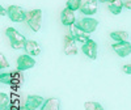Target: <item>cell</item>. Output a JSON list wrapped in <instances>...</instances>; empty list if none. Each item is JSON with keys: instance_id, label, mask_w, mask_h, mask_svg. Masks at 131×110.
Wrapping results in <instances>:
<instances>
[{"instance_id": "603a6c76", "label": "cell", "mask_w": 131, "mask_h": 110, "mask_svg": "<svg viewBox=\"0 0 131 110\" xmlns=\"http://www.w3.org/2000/svg\"><path fill=\"white\" fill-rule=\"evenodd\" d=\"M8 15V9H5L4 7H0V16H5Z\"/></svg>"}, {"instance_id": "9a60e30c", "label": "cell", "mask_w": 131, "mask_h": 110, "mask_svg": "<svg viewBox=\"0 0 131 110\" xmlns=\"http://www.w3.org/2000/svg\"><path fill=\"white\" fill-rule=\"evenodd\" d=\"M123 7H125V2H122V0H115V2L109 4V10H110L113 15H119L122 12Z\"/></svg>"}, {"instance_id": "484cf974", "label": "cell", "mask_w": 131, "mask_h": 110, "mask_svg": "<svg viewBox=\"0 0 131 110\" xmlns=\"http://www.w3.org/2000/svg\"><path fill=\"white\" fill-rule=\"evenodd\" d=\"M21 110H28V109H26L25 106H23V107H21Z\"/></svg>"}, {"instance_id": "d4e9b609", "label": "cell", "mask_w": 131, "mask_h": 110, "mask_svg": "<svg viewBox=\"0 0 131 110\" xmlns=\"http://www.w3.org/2000/svg\"><path fill=\"white\" fill-rule=\"evenodd\" d=\"M97 2H100V3H113V2H115V0H97Z\"/></svg>"}, {"instance_id": "5b68a950", "label": "cell", "mask_w": 131, "mask_h": 110, "mask_svg": "<svg viewBox=\"0 0 131 110\" xmlns=\"http://www.w3.org/2000/svg\"><path fill=\"white\" fill-rule=\"evenodd\" d=\"M36 65V60L34 58L29 54H25V55H21L17 59V70L18 71H26V70H30Z\"/></svg>"}, {"instance_id": "44dd1931", "label": "cell", "mask_w": 131, "mask_h": 110, "mask_svg": "<svg viewBox=\"0 0 131 110\" xmlns=\"http://www.w3.org/2000/svg\"><path fill=\"white\" fill-rule=\"evenodd\" d=\"M7 67H9V64H8L7 59L4 58L3 54H0V68H7Z\"/></svg>"}, {"instance_id": "7a4b0ae2", "label": "cell", "mask_w": 131, "mask_h": 110, "mask_svg": "<svg viewBox=\"0 0 131 110\" xmlns=\"http://www.w3.org/2000/svg\"><path fill=\"white\" fill-rule=\"evenodd\" d=\"M26 23L29 28L33 31H38L41 29V23H42V10L41 9H33L26 12Z\"/></svg>"}, {"instance_id": "52a82bcc", "label": "cell", "mask_w": 131, "mask_h": 110, "mask_svg": "<svg viewBox=\"0 0 131 110\" xmlns=\"http://www.w3.org/2000/svg\"><path fill=\"white\" fill-rule=\"evenodd\" d=\"M78 25L80 26V29H83L86 33V34H89V33H93L96 30L98 23H97V20H94V18L84 17V18H81L79 23H78Z\"/></svg>"}, {"instance_id": "e0dca14e", "label": "cell", "mask_w": 131, "mask_h": 110, "mask_svg": "<svg viewBox=\"0 0 131 110\" xmlns=\"http://www.w3.org/2000/svg\"><path fill=\"white\" fill-rule=\"evenodd\" d=\"M84 107L85 110H105L100 102H94V101H86L84 104Z\"/></svg>"}, {"instance_id": "ba28073f", "label": "cell", "mask_w": 131, "mask_h": 110, "mask_svg": "<svg viewBox=\"0 0 131 110\" xmlns=\"http://www.w3.org/2000/svg\"><path fill=\"white\" fill-rule=\"evenodd\" d=\"M63 51L66 55H76L78 54V46H76V41L71 34H67L64 37V46Z\"/></svg>"}, {"instance_id": "9c48e42d", "label": "cell", "mask_w": 131, "mask_h": 110, "mask_svg": "<svg viewBox=\"0 0 131 110\" xmlns=\"http://www.w3.org/2000/svg\"><path fill=\"white\" fill-rule=\"evenodd\" d=\"M45 100L41 97V96H36V94H30L26 97V101H25V107L28 110H37L39 106L43 105Z\"/></svg>"}, {"instance_id": "277c9868", "label": "cell", "mask_w": 131, "mask_h": 110, "mask_svg": "<svg viewBox=\"0 0 131 110\" xmlns=\"http://www.w3.org/2000/svg\"><path fill=\"white\" fill-rule=\"evenodd\" d=\"M70 34L73 37V39L76 42H79V43H85V42L89 41V36L86 34L83 29H80L78 23H75L73 25L70 26Z\"/></svg>"}, {"instance_id": "7c38bea8", "label": "cell", "mask_w": 131, "mask_h": 110, "mask_svg": "<svg viewBox=\"0 0 131 110\" xmlns=\"http://www.w3.org/2000/svg\"><path fill=\"white\" fill-rule=\"evenodd\" d=\"M60 20H62V24L66 25V26H71L75 24V15H73V10L68 9L66 7V9L62 12V16H60Z\"/></svg>"}, {"instance_id": "5bb4252c", "label": "cell", "mask_w": 131, "mask_h": 110, "mask_svg": "<svg viewBox=\"0 0 131 110\" xmlns=\"http://www.w3.org/2000/svg\"><path fill=\"white\" fill-rule=\"evenodd\" d=\"M41 110H60V101L58 98H49L43 102Z\"/></svg>"}, {"instance_id": "ffe728a7", "label": "cell", "mask_w": 131, "mask_h": 110, "mask_svg": "<svg viewBox=\"0 0 131 110\" xmlns=\"http://www.w3.org/2000/svg\"><path fill=\"white\" fill-rule=\"evenodd\" d=\"M12 73H0V81L2 84H12Z\"/></svg>"}, {"instance_id": "8992f818", "label": "cell", "mask_w": 131, "mask_h": 110, "mask_svg": "<svg viewBox=\"0 0 131 110\" xmlns=\"http://www.w3.org/2000/svg\"><path fill=\"white\" fill-rule=\"evenodd\" d=\"M113 50L115 51V54L121 58H126L131 54V43L125 41V42H117L112 45Z\"/></svg>"}, {"instance_id": "ac0fdd59", "label": "cell", "mask_w": 131, "mask_h": 110, "mask_svg": "<svg viewBox=\"0 0 131 110\" xmlns=\"http://www.w3.org/2000/svg\"><path fill=\"white\" fill-rule=\"evenodd\" d=\"M81 0H68L67 2V8L71 10H78L81 8Z\"/></svg>"}, {"instance_id": "cb8c5ba5", "label": "cell", "mask_w": 131, "mask_h": 110, "mask_svg": "<svg viewBox=\"0 0 131 110\" xmlns=\"http://www.w3.org/2000/svg\"><path fill=\"white\" fill-rule=\"evenodd\" d=\"M125 8L131 9V0H126V2H125Z\"/></svg>"}, {"instance_id": "30bf717a", "label": "cell", "mask_w": 131, "mask_h": 110, "mask_svg": "<svg viewBox=\"0 0 131 110\" xmlns=\"http://www.w3.org/2000/svg\"><path fill=\"white\" fill-rule=\"evenodd\" d=\"M81 51L88 57L89 59L94 60L97 58V43L92 39H89L88 42L83 43V47H81Z\"/></svg>"}, {"instance_id": "6da1fadb", "label": "cell", "mask_w": 131, "mask_h": 110, "mask_svg": "<svg viewBox=\"0 0 131 110\" xmlns=\"http://www.w3.org/2000/svg\"><path fill=\"white\" fill-rule=\"evenodd\" d=\"M5 34L7 37L9 38V42H10V46L12 49H16V50H21V49H25V43H26V38L18 33L15 28H8L5 30Z\"/></svg>"}, {"instance_id": "d6986e66", "label": "cell", "mask_w": 131, "mask_h": 110, "mask_svg": "<svg viewBox=\"0 0 131 110\" xmlns=\"http://www.w3.org/2000/svg\"><path fill=\"white\" fill-rule=\"evenodd\" d=\"M0 106H2V110H4L7 106H9V97L4 92L0 93Z\"/></svg>"}, {"instance_id": "3957f363", "label": "cell", "mask_w": 131, "mask_h": 110, "mask_svg": "<svg viewBox=\"0 0 131 110\" xmlns=\"http://www.w3.org/2000/svg\"><path fill=\"white\" fill-rule=\"evenodd\" d=\"M8 16L13 23H21L26 20V12L18 5H10L8 8Z\"/></svg>"}, {"instance_id": "4fadbf2b", "label": "cell", "mask_w": 131, "mask_h": 110, "mask_svg": "<svg viewBox=\"0 0 131 110\" xmlns=\"http://www.w3.org/2000/svg\"><path fill=\"white\" fill-rule=\"evenodd\" d=\"M25 51L26 54L31 55V57H37L41 54V46L36 41H26L25 43Z\"/></svg>"}, {"instance_id": "2e32d148", "label": "cell", "mask_w": 131, "mask_h": 110, "mask_svg": "<svg viewBox=\"0 0 131 110\" xmlns=\"http://www.w3.org/2000/svg\"><path fill=\"white\" fill-rule=\"evenodd\" d=\"M110 38L115 42H125L128 39V33L127 31H113L110 33Z\"/></svg>"}, {"instance_id": "8fae6325", "label": "cell", "mask_w": 131, "mask_h": 110, "mask_svg": "<svg viewBox=\"0 0 131 110\" xmlns=\"http://www.w3.org/2000/svg\"><path fill=\"white\" fill-rule=\"evenodd\" d=\"M81 13L85 16H92L97 12V0H84L81 4Z\"/></svg>"}, {"instance_id": "7402d4cb", "label": "cell", "mask_w": 131, "mask_h": 110, "mask_svg": "<svg viewBox=\"0 0 131 110\" xmlns=\"http://www.w3.org/2000/svg\"><path fill=\"white\" fill-rule=\"evenodd\" d=\"M122 71L126 75H131V64H125L123 67H122Z\"/></svg>"}]
</instances>
